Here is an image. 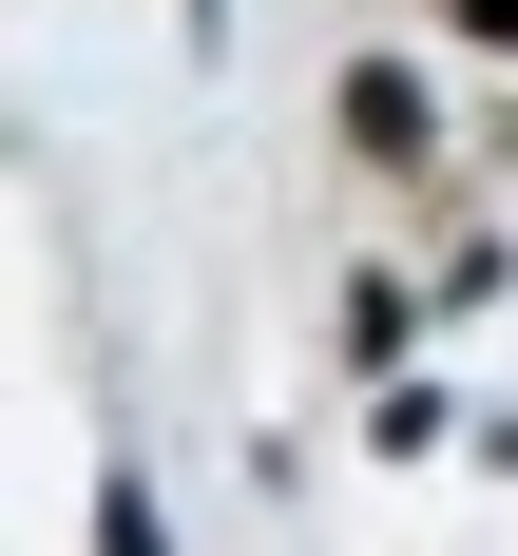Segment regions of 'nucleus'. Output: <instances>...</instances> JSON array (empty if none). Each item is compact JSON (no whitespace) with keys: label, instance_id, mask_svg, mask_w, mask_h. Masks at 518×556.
<instances>
[{"label":"nucleus","instance_id":"nucleus-1","mask_svg":"<svg viewBox=\"0 0 518 556\" xmlns=\"http://www.w3.org/2000/svg\"><path fill=\"white\" fill-rule=\"evenodd\" d=\"M192 39H230V0H192Z\"/></svg>","mask_w":518,"mask_h":556}]
</instances>
